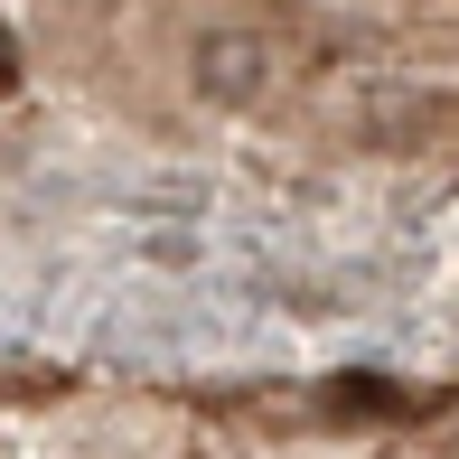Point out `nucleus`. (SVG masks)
I'll return each instance as SVG.
<instances>
[{
	"label": "nucleus",
	"instance_id": "nucleus-2",
	"mask_svg": "<svg viewBox=\"0 0 459 459\" xmlns=\"http://www.w3.org/2000/svg\"><path fill=\"white\" fill-rule=\"evenodd\" d=\"M19 85V48H10V29H0V94Z\"/></svg>",
	"mask_w": 459,
	"mask_h": 459
},
{
	"label": "nucleus",
	"instance_id": "nucleus-1",
	"mask_svg": "<svg viewBox=\"0 0 459 459\" xmlns=\"http://www.w3.org/2000/svg\"><path fill=\"white\" fill-rule=\"evenodd\" d=\"M263 66H273V48H263V38H244V29H225V38H206V48H197V85L216 94V103L263 94Z\"/></svg>",
	"mask_w": 459,
	"mask_h": 459
}]
</instances>
